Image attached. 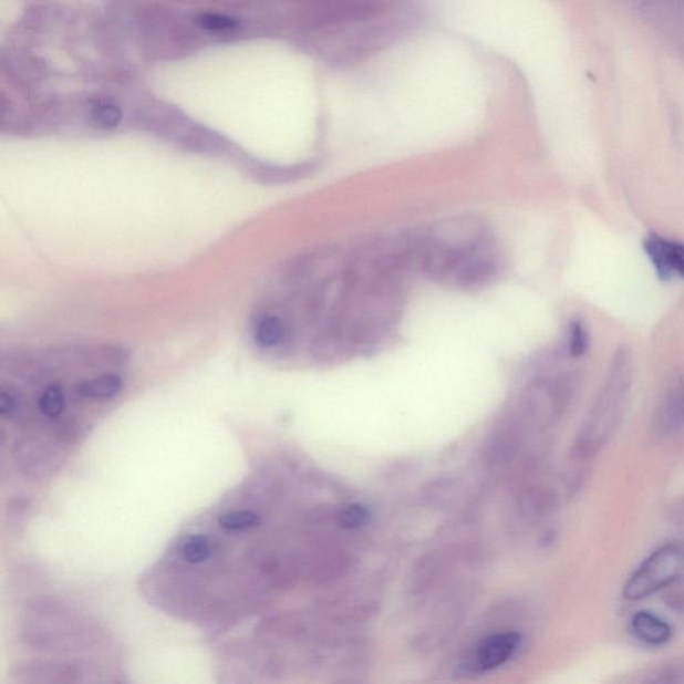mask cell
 <instances>
[{"label": "cell", "mask_w": 684, "mask_h": 684, "mask_svg": "<svg viewBox=\"0 0 684 684\" xmlns=\"http://www.w3.org/2000/svg\"><path fill=\"white\" fill-rule=\"evenodd\" d=\"M632 385V357L629 348L619 346L595 403L579 429L571 460L587 463L605 447L628 408Z\"/></svg>", "instance_id": "1"}, {"label": "cell", "mask_w": 684, "mask_h": 684, "mask_svg": "<svg viewBox=\"0 0 684 684\" xmlns=\"http://www.w3.org/2000/svg\"><path fill=\"white\" fill-rule=\"evenodd\" d=\"M684 572V551L676 545H664L631 573L624 584L623 597L631 602L647 599L667 590Z\"/></svg>", "instance_id": "2"}, {"label": "cell", "mask_w": 684, "mask_h": 684, "mask_svg": "<svg viewBox=\"0 0 684 684\" xmlns=\"http://www.w3.org/2000/svg\"><path fill=\"white\" fill-rule=\"evenodd\" d=\"M521 644L522 636L519 632H496L476 644V647L457 664L454 674L459 680H474L490 673L511 661L519 653Z\"/></svg>", "instance_id": "3"}, {"label": "cell", "mask_w": 684, "mask_h": 684, "mask_svg": "<svg viewBox=\"0 0 684 684\" xmlns=\"http://www.w3.org/2000/svg\"><path fill=\"white\" fill-rule=\"evenodd\" d=\"M528 424L519 416L508 418L495 432L486 448L489 467L506 466L518 459L525 447Z\"/></svg>", "instance_id": "4"}, {"label": "cell", "mask_w": 684, "mask_h": 684, "mask_svg": "<svg viewBox=\"0 0 684 684\" xmlns=\"http://www.w3.org/2000/svg\"><path fill=\"white\" fill-rule=\"evenodd\" d=\"M643 250L662 281L684 280L683 242L654 234L644 238Z\"/></svg>", "instance_id": "5"}, {"label": "cell", "mask_w": 684, "mask_h": 684, "mask_svg": "<svg viewBox=\"0 0 684 684\" xmlns=\"http://www.w3.org/2000/svg\"><path fill=\"white\" fill-rule=\"evenodd\" d=\"M559 507V495L550 486L532 481L518 488L516 508L527 519H543Z\"/></svg>", "instance_id": "6"}, {"label": "cell", "mask_w": 684, "mask_h": 684, "mask_svg": "<svg viewBox=\"0 0 684 684\" xmlns=\"http://www.w3.org/2000/svg\"><path fill=\"white\" fill-rule=\"evenodd\" d=\"M631 635L647 647H663L671 642L674 630L667 621L655 612L638 611L630 619Z\"/></svg>", "instance_id": "7"}, {"label": "cell", "mask_w": 684, "mask_h": 684, "mask_svg": "<svg viewBox=\"0 0 684 684\" xmlns=\"http://www.w3.org/2000/svg\"><path fill=\"white\" fill-rule=\"evenodd\" d=\"M656 424L663 434L684 428V379L676 380L664 396Z\"/></svg>", "instance_id": "8"}, {"label": "cell", "mask_w": 684, "mask_h": 684, "mask_svg": "<svg viewBox=\"0 0 684 684\" xmlns=\"http://www.w3.org/2000/svg\"><path fill=\"white\" fill-rule=\"evenodd\" d=\"M122 379L117 374H103V376L89 380L79 386L82 397L90 400L112 398L122 390Z\"/></svg>", "instance_id": "9"}, {"label": "cell", "mask_w": 684, "mask_h": 684, "mask_svg": "<svg viewBox=\"0 0 684 684\" xmlns=\"http://www.w3.org/2000/svg\"><path fill=\"white\" fill-rule=\"evenodd\" d=\"M288 327L279 315H267L258 322L256 341L262 348L279 346L287 338Z\"/></svg>", "instance_id": "10"}, {"label": "cell", "mask_w": 684, "mask_h": 684, "mask_svg": "<svg viewBox=\"0 0 684 684\" xmlns=\"http://www.w3.org/2000/svg\"><path fill=\"white\" fill-rule=\"evenodd\" d=\"M590 348V332L580 319L572 320L568 327L567 351L573 359L583 357Z\"/></svg>", "instance_id": "11"}, {"label": "cell", "mask_w": 684, "mask_h": 684, "mask_svg": "<svg viewBox=\"0 0 684 684\" xmlns=\"http://www.w3.org/2000/svg\"><path fill=\"white\" fill-rule=\"evenodd\" d=\"M261 516L253 511H231L219 518V526L228 532H247L260 526Z\"/></svg>", "instance_id": "12"}, {"label": "cell", "mask_w": 684, "mask_h": 684, "mask_svg": "<svg viewBox=\"0 0 684 684\" xmlns=\"http://www.w3.org/2000/svg\"><path fill=\"white\" fill-rule=\"evenodd\" d=\"M64 404H66V398H64L62 386L58 384L49 385L48 388L42 392L40 402H38L42 415L49 418L61 416Z\"/></svg>", "instance_id": "13"}, {"label": "cell", "mask_w": 684, "mask_h": 684, "mask_svg": "<svg viewBox=\"0 0 684 684\" xmlns=\"http://www.w3.org/2000/svg\"><path fill=\"white\" fill-rule=\"evenodd\" d=\"M180 552H183V557L187 561V563H204V561L208 560L211 555L210 540L204 537V535H196V537H190L185 541L183 550H180Z\"/></svg>", "instance_id": "14"}, {"label": "cell", "mask_w": 684, "mask_h": 684, "mask_svg": "<svg viewBox=\"0 0 684 684\" xmlns=\"http://www.w3.org/2000/svg\"><path fill=\"white\" fill-rule=\"evenodd\" d=\"M90 115L94 124L102 128H114L122 120L121 108L108 101L96 102Z\"/></svg>", "instance_id": "15"}, {"label": "cell", "mask_w": 684, "mask_h": 684, "mask_svg": "<svg viewBox=\"0 0 684 684\" xmlns=\"http://www.w3.org/2000/svg\"><path fill=\"white\" fill-rule=\"evenodd\" d=\"M644 684H684V662H670L657 667Z\"/></svg>", "instance_id": "16"}, {"label": "cell", "mask_w": 684, "mask_h": 684, "mask_svg": "<svg viewBox=\"0 0 684 684\" xmlns=\"http://www.w3.org/2000/svg\"><path fill=\"white\" fill-rule=\"evenodd\" d=\"M367 520H370V512L367 509L360 505H350L346 506L335 515V521L341 528L350 529V531H354V529L363 528Z\"/></svg>", "instance_id": "17"}, {"label": "cell", "mask_w": 684, "mask_h": 684, "mask_svg": "<svg viewBox=\"0 0 684 684\" xmlns=\"http://www.w3.org/2000/svg\"><path fill=\"white\" fill-rule=\"evenodd\" d=\"M198 22L208 30L230 31L238 28V19L228 14H219V12H204L198 17Z\"/></svg>", "instance_id": "18"}, {"label": "cell", "mask_w": 684, "mask_h": 684, "mask_svg": "<svg viewBox=\"0 0 684 684\" xmlns=\"http://www.w3.org/2000/svg\"><path fill=\"white\" fill-rule=\"evenodd\" d=\"M314 350L318 351V356L321 359H334L341 350L340 338L335 333L320 335L315 342Z\"/></svg>", "instance_id": "19"}, {"label": "cell", "mask_w": 684, "mask_h": 684, "mask_svg": "<svg viewBox=\"0 0 684 684\" xmlns=\"http://www.w3.org/2000/svg\"><path fill=\"white\" fill-rule=\"evenodd\" d=\"M18 411V398L14 392L2 391L0 393V415L3 417L14 416Z\"/></svg>", "instance_id": "20"}, {"label": "cell", "mask_w": 684, "mask_h": 684, "mask_svg": "<svg viewBox=\"0 0 684 684\" xmlns=\"http://www.w3.org/2000/svg\"><path fill=\"white\" fill-rule=\"evenodd\" d=\"M676 520L684 521V498L673 509Z\"/></svg>", "instance_id": "21"}, {"label": "cell", "mask_w": 684, "mask_h": 684, "mask_svg": "<svg viewBox=\"0 0 684 684\" xmlns=\"http://www.w3.org/2000/svg\"><path fill=\"white\" fill-rule=\"evenodd\" d=\"M329 684H364V683L353 681V680H338Z\"/></svg>", "instance_id": "22"}]
</instances>
